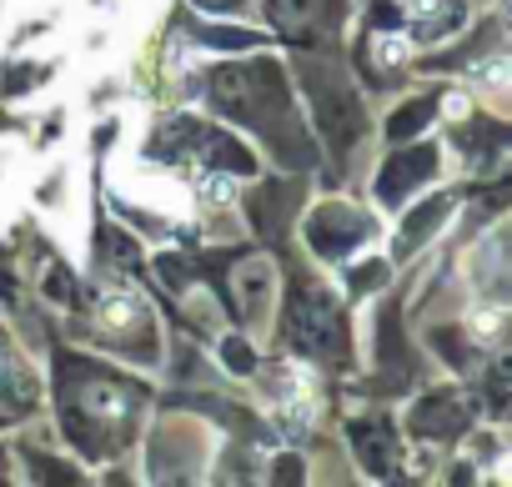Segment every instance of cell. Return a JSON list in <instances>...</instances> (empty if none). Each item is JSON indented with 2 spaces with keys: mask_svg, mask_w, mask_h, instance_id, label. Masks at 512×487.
Returning <instances> with one entry per match:
<instances>
[{
  "mask_svg": "<svg viewBox=\"0 0 512 487\" xmlns=\"http://www.w3.org/2000/svg\"><path fill=\"white\" fill-rule=\"evenodd\" d=\"M427 121H432V101H412L407 111H397V116L387 121V136H392V141H407V136H417Z\"/></svg>",
  "mask_w": 512,
  "mask_h": 487,
  "instance_id": "12",
  "label": "cell"
},
{
  "mask_svg": "<svg viewBox=\"0 0 512 487\" xmlns=\"http://www.w3.org/2000/svg\"><path fill=\"white\" fill-rule=\"evenodd\" d=\"M287 337L297 352H337L342 347V307L322 287H297L287 307Z\"/></svg>",
  "mask_w": 512,
  "mask_h": 487,
  "instance_id": "3",
  "label": "cell"
},
{
  "mask_svg": "<svg viewBox=\"0 0 512 487\" xmlns=\"http://www.w3.org/2000/svg\"><path fill=\"white\" fill-rule=\"evenodd\" d=\"M0 297H6V272H0Z\"/></svg>",
  "mask_w": 512,
  "mask_h": 487,
  "instance_id": "18",
  "label": "cell"
},
{
  "mask_svg": "<svg viewBox=\"0 0 512 487\" xmlns=\"http://www.w3.org/2000/svg\"><path fill=\"white\" fill-rule=\"evenodd\" d=\"M447 216V196H437V201H427V206H417L412 216H407V231H402V241H397V257H407L412 247H417V241L437 226Z\"/></svg>",
  "mask_w": 512,
  "mask_h": 487,
  "instance_id": "10",
  "label": "cell"
},
{
  "mask_svg": "<svg viewBox=\"0 0 512 487\" xmlns=\"http://www.w3.org/2000/svg\"><path fill=\"white\" fill-rule=\"evenodd\" d=\"M352 447L372 472H392V462H397V437L387 422H352Z\"/></svg>",
  "mask_w": 512,
  "mask_h": 487,
  "instance_id": "7",
  "label": "cell"
},
{
  "mask_svg": "<svg viewBox=\"0 0 512 487\" xmlns=\"http://www.w3.org/2000/svg\"><path fill=\"white\" fill-rule=\"evenodd\" d=\"M211 101L221 116L251 126H272V111H287V91L272 66H221L211 76Z\"/></svg>",
  "mask_w": 512,
  "mask_h": 487,
  "instance_id": "1",
  "label": "cell"
},
{
  "mask_svg": "<svg viewBox=\"0 0 512 487\" xmlns=\"http://www.w3.org/2000/svg\"><path fill=\"white\" fill-rule=\"evenodd\" d=\"M201 11H236V0H196Z\"/></svg>",
  "mask_w": 512,
  "mask_h": 487,
  "instance_id": "17",
  "label": "cell"
},
{
  "mask_svg": "<svg viewBox=\"0 0 512 487\" xmlns=\"http://www.w3.org/2000/svg\"><path fill=\"white\" fill-rule=\"evenodd\" d=\"M221 362H226V367H236V372H251V352H246V342L226 337V342H221Z\"/></svg>",
  "mask_w": 512,
  "mask_h": 487,
  "instance_id": "14",
  "label": "cell"
},
{
  "mask_svg": "<svg viewBox=\"0 0 512 487\" xmlns=\"http://www.w3.org/2000/svg\"><path fill=\"white\" fill-rule=\"evenodd\" d=\"M307 241H312L322 257H347L357 241H367V221L352 206H322L307 221Z\"/></svg>",
  "mask_w": 512,
  "mask_h": 487,
  "instance_id": "4",
  "label": "cell"
},
{
  "mask_svg": "<svg viewBox=\"0 0 512 487\" xmlns=\"http://www.w3.org/2000/svg\"><path fill=\"white\" fill-rule=\"evenodd\" d=\"M267 16L282 31H307V26L332 16V0H267Z\"/></svg>",
  "mask_w": 512,
  "mask_h": 487,
  "instance_id": "9",
  "label": "cell"
},
{
  "mask_svg": "<svg viewBox=\"0 0 512 487\" xmlns=\"http://www.w3.org/2000/svg\"><path fill=\"white\" fill-rule=\"evenodd\" d=\"M467 427V402L457 392H437V397H422L412 407V432L417 437H452Z\"/></svg>",
  "mask_w": 512,
  "mask_h": 487,
  "instance_id": "6",
  "label": "cell"
},
{
  "mask_svg": "<svg viewBox=\"0 0 512 487\" xmlns=\"http://www.w3.org/2000/svg\"><path fill=\"white\" fill-rule=\"evenodd\" d=\"M412 26H417L422 41L457 31L462 26V0H412Z\"/></svg>",
  "mask_w": 512,
  "mask_h": 487,
  "instance_id": "8",
  "label": "cell"
},
{
  "mask_svg": "<svg viewBox=\"0 0 512 487\" xmlns=\"http://www.w3.org/2000/svg\"><path fill=\"white\" fill-rule=\"evenodd\" d=\"M156 156H161V161H211V166L236 171V176H251V166H256L236 141L206 131L201 121H171V126L156 136Z\"/></svg>",
  "mask_w": 512,
  "mask_h": 487,
  "instance_id": "2",
  "label": "cell"
},
{
  "mask_svg": "<svg viewBox=\"0 0 512 487\" xmlns=\"http://www.w3.org/2000/svg\"><path fill=\"white\" fill-rule=\"evenodd\" d=\"M432 171H437V151H432V146H407V151H397V156L382 166L377 196H382L387 206H397V201H407L412 186H422Z\"/></svg>",
  "mask_w": 512,
  "mask_h": 487,
  "instance_id": "5",
  "label": "cell"
},
{
  "mask_svg": "<svg viewBox=\"0 0 512 487\" xmlns=\"http://www.w3.org/2000/svg\"><path fill=\"white\" fill-rule=\"evenodd\" d=\"M372 21H377L382 31H397V26H402V11H397V6H377V11H372Z\"/></svg>",
  "mask_w": 512,
  "mask_h": 487,
  "instance_id": "16",
  "label": "cell"
},
{
  "mask_svg": "<svg viewBox=\"0 0 512 487\" xmlns=\"http://www.w3.org/2000/svg\"><path fill=\"white\" fill-rule=\"evenodd\" d=\"M236 287H241V312L251 317L256 307H262V287H267V267H246V272H236Z\"/></svg>",
  "mask_w": 512,
  "mask_h": 487,
  "instance_id": "13",
  "label": "cell"
},
{
  "mask_svg": "<svg viewBox=\"0 0 512 487\" xmlns=\"http://www.w3.org/2000/svg\"><path fill=\"white\" fill-rule=\"evenodd\" d=\"M201 36H206L211 46H241V51L256 46V36H246V31H201Z\"/></svg>",
  "mask_w": 512,
  "mask_h": 487,
  "instance_id": "15",
  "label": "cell"
},
{
  "mask_svg": "<svg viewBox=\"0 0 512 487\" xmlns=\"http://www.w3.org/2000/svg\"><path fill=\"white\" fill-rule=\"evenodd\" d=\"M0 397H6L11 407H26L36 392L26 387V377L16 372V362H11V352H6V342H0Z\"/></svg>",
  "mask_w": 512,
  "mask_h": 487,
  "instance_id": "11",
  "label": "cell"
}]
</instances>
